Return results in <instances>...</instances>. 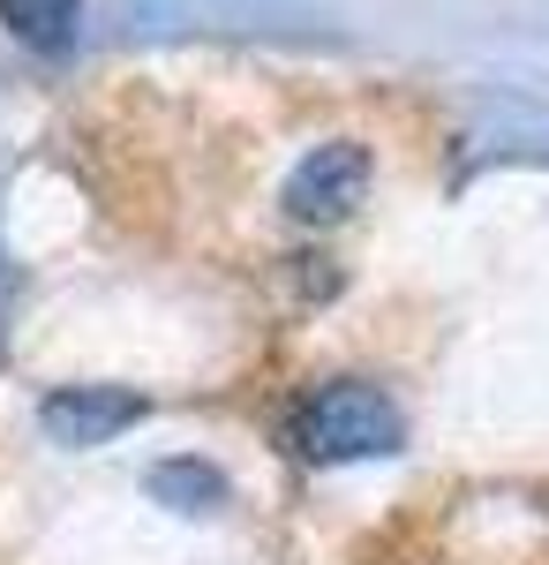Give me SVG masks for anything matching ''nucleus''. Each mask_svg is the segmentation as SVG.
I'll list each match as a JSON object with an SVG mask.
<instances>
[{"mask_svg": "<svg viewBox=\"0 0 549 565\" xmlns=\"http://www.w3.org/2000/svg\"><path fill=\"white\" fill-rule=\"evenodd\" d=\"M301 460H369V452H391L399 445V407L384 399L377 385H324L294 423Z\"/></svg>", "mask_w": 549, "mask_h": 565, "instance_id": "1", "label": "nucleus"}, {"mask_svg": "<svg viewBox=\"0 0 549 565\" xmlns=\"http://www.w3.org/2000/svg\"><path fill=\"white\" fill-rule=\"evenodd\" d=\"M362 196H369V151L362 143H316L287 181V212L301 226H338Z\"/></svg>", "mask_w": 549, "mask_h": 565, "instance_id": "2", "label": "nucleus"}, {"mask_svg": "<svg viewBox=\"0 0 549 565\" xmlns=\"http://www.w3.org/2000/svg\"><path fill=\"white\" fill-rule=\"evenodd\" d=\"M136 415H143V399L136 392H106V385H76V392H53L45 399V430L61 437V445H106Z\"/></svg>", "mask_w": 549, "mask_h": 565, "instance_id": "3", "label": "nucleus"}, {"mask_svg": "<svg viewBox=\"0 0 549 565\" xmlns=\"http://www.w3.org/2000/svg\"><path fill=\"white\" fill-rule=\"evenodd\" d=\"M0 15H8L15 39L39 45V53L68 45V31H76V0H0Z\"/></svg>", "mask_w": 549, "mask_h": 565, "instance_id": "4", "label": "nucleus"}]
</instances>
